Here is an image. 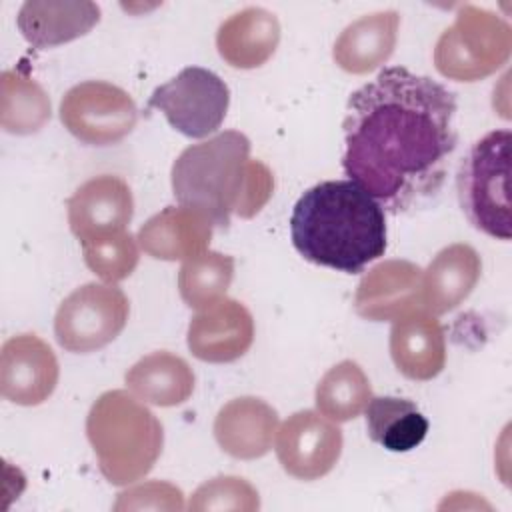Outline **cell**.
<instances>
[{
	"label": "cell",
	"instance_id": "7",
	"mask_svg": "<svg viewBox=\"0 0 512 512\" xmlns=\"http://www.w3.org/2000/svg\"><path fill=\"white\" fill-rule=\"evenodd\" d=\"M130 302L114 284H84L64 298L54 318L58 344L76 354H88L110 344L126 326Z\"/></svg>",
	"mask_w": 512,
	"mask_h": 512
},
{
	"label": "cell",
	"instance_id": "16",
	"mask_svg": "<svg viewBox=\"0 0 512 512\" xmlns=\"http://www.w3.org/2000/svg\"><path fill=\"white\" fill-rule=\"evenodd\" d=\"M278 412L264 400L240 396L224 404L214 420L218 446L238 460H254L272 448Z\"/></svg>",
	"mask_w": 512,
	"mask_h": 512
},
{
	"label": "cell",
	"instance_id": "4",
	"mask_svg": "<svg viewBox=\"0 0 512 512\" xmlns=\"http://www.w3.org/2000/svg\"><path fill=\"white\" fill-rule=\"evenodd\" d=\"M250 140L238 130L220 132L180 152L172 164V190L178 204L228 228L250 172Z\"/></svg>",
	"mask_w": 512,
	"mask_h": 512
},
{
	"label": "cell",
	"instance_id": "9",
	"mask_svg": "<svg viewBox=\"0 0 512 512\" xmlns=\"http://www.w3.org/2000/svg\"><path fill=\"white\" fill-rule=\"evenodd\" d=\"M60 120L76 140L88 146H110L134 130L138 108L120 86L86 80L62 96Z\"/></svg>",
	"mask_w": 512,
	"mask_h": 512
},
{
	"label": "cell",
	"instance_id": "25",
	"mask_svg": "<svg viewBox=\"0 0 512 512\" xmlns=\"http://www.w3.org/2000/svg\"><path fill=\"white\" fill-rule=\"evenodd\" d=\"M372 386L360 364L342 360L332 366L316 386V408L332 422L356 418L370 402Z\"/></svg>",
	"mask_w": 512,
	"mask_h": 512
},
{
	"label": "cell",
	"instance_id": "23",
	"mask_svg": "<svg viewBox=\"0 0 512 512\" xmlns=\"http://www.w3.org/2000/svg\"><path fill=\"white\" fill-rule=\"evenodd\" d=\"M364 410L370 440L390 452H408L426 438L428 420L406 398L372 396Z\"/></svg>",
	"mask_w": 512,
	"mask_h": 512
},
{
	"label": "cell",
	"instance_id": "24",
	"mask_svg": "<svg viewBox=\"0 0 512 512\" xmlns=\"http://www.w3.org/2000/svg\"><path fill=\"white\" fill-rule=\"evenodd\" d=\"M52 114L50 98L44 88L14 70L2 72L0 82V124L10 134H34Z\"/></svg>",
	"mask_w": 512,
	"mask_h": 512
},
{
	"label": "cell",
	"instance_id": "26",
	"mask_svg": "<svg viewBox=\"0 0 512 512\" xmlns=\"http://www.w3.org/2000/svg\"><path fill=\"white\" fill-rule=\"evenodd\" d=\"M234 278V258L214 250L190 256L178 272L180 298L188 308L202 310L224 298Z\"/></svg>",
	"mask_w": 512,
	"mask_h": 512
},
{
	"label": "cell",
	"instance_id": "10",
	"mask_svg": "<svg viewBox=\"0 0 512 512\" xmlns=\"http://www.w3.org/2000/svg\"><path fill=\"white\" fill-rule=\"evenodd\" d=\"M342 444V430L314 410L294 412L276 430L278 462L298 480L326 476L340 460Z\"/></svg>",
	"mask_w": 512,
	"mask_h": 512
},
{
	"label": "cell",
	"instance_id": "3",
	"mask_svg": "<svg viewBox=\"0 0 512 512\" xmlns=\"http://www.w3.org/2000/svg\"><path fill=\"white\" fill-rule=\"evenodd\" d=\"M86 436L102 476L114 486L144 478L164 446V430L154 412L128 390H108L86 416Z\"/></svg>",
	"mask_w": 512,
	"mask_h": 512
},
{
	"label": "cell",
	"instance_id": "6",
	"mask_svg": "<svg viewBox=\"0 0 512 512\" xmlns=\"http://www.w3.org/2000/svg\"><path fill=\"white\" fill-rule=\"evenodd\" d=\"M510 52V24L492 10L464 4L434 46V66L448 80L476 82L500 70Z\"/></svg>",
	"mask_w": 512,
	"mask_h": 512
},
{
	"label": "cell",
	"instance_id": "29",
	"mask_svg": "<svg viewBox=\"0 0 512 512\" xmlns=\"http://www.w3.org/2000/svg\"><path fill=\"white\" fill-rule=\"evenodd\" d=\"M114 510H184V494L170 482L150 480L120 492Z\"/></svg>",
	"mask_w": 512,
	"mask_h": 512
},
{
	"label": "cell",
	"instance_id": "12",
	"mask_svg": "<svg viewBox=\"0 0 512 512\" xmlns=\"http://www.w3.org/2000/svg\"><path fill=\"white\" fill-rule=\"evenodd\" d=\"M68 224L80 244L124 232L134 214L130 186L112 174L86 180L66 202Z\"/></svg>",
	"mask_w": 512,
	"mask_h": 512
},
{
	"label": "cell",
	"instance_id": "18",
	"mask_svg": "<svg viewBox=\"0 0 512 512\" xmlns=\"http://www.w3.org/2000/svg\"><path fill=\"white\" fill-rule=\"evenodd\" d=\"M482 260L468 244L442 248L426 270H422L420 306L432 316L452 312L474 290L480 280Z\"/></svg>",
	"mask_w": 512,
	"mask_h": 512
},
{
	"label": "cell",
	"instance_id": "27",
	"mask_svg": "<svg viewBox=\"0 0 512 512\" xmlns=\"http://www.w3.org/2000/svg\"><path fill=\"white\" fill-rule=\"evenodd\" d=\"M86 266L106 284L128 278L140 260L138 240L130 232H118L82 244Z\"/></svg>",
	"mask_w": 512,
	"mask_h": 512
},
{
	"label": "cell",
	"instance_id": "21",
	"mask_svg": "<svg viewBox=\"0 0 512 512\" xmlns=\"http://www.w3.org/2000/svg\"><path fill=\"white\" fill-rule=\"evenodd\" d=\"M400 28L396 10L366 14L348 24L334 42V62L350 74H368L394 52Z\"/></svg>",
	"mask_w": 512,
	"mask_h": 512
},
{
	"label": "cell",
	"instance_id": "22",
	"mask_svg": "<svg viewBox=\"0 0 512 512\" xmlns=\"http://www.w3.org/2000/svg\"><path fill=\"white\" fill-rule=\"evenodd\" d=\"M128 390L154 406H178L192 396L194 372L190 364L166 350L140 358L126 372Z\"/></svg>",
	"mask_w": 512,
	"mask_h": 512
},
{
	"label": "cell",
	"instance_id": "14",
	"mask_svg": "<svg viewBox=\"0 0 512 512\" xmlns=\"http://www.w3.org/2000/svg\"><path fill=\"white\" fill-rule=\"evenodd\" d=\"M422 268L408 260H384L370 268L354 294V310L372 322L396 320L422 308Z\"/></svg>",
	"mask_w": 512,
	"mask_h": 512
},
{
	"label": "cell",
	"instance_id": "2",
	"mask_svg": "<svg viewBox=\"0 0 512 512\" xmlns=\"http://www.w3.org/2000/svg\"><path fill=\"white\" fill-rule=\"evenodd\" d=\"M290 236L304 260L358 274L386 252L384 208L350 178L326 180L294 204Z\"/></svg>",
	"mask_w": 512,
	"mask_h": 512
},
{
	"label": "cell",
	"instance_id": "19",
	"mask_svg": "<svg viewBox=\"0 0 512 512\" xmlns=\"http://www.w3.org/2000/svg\"><path fill=\"white\" fill-rule=\"evenodd\" d=\"M280 42L278 18L260 6H248L226 18L216 32L220 58L232 68L250 70L266 64Z\"/></svg>",
	"mask_w": 512,
	"mask_h": 512
},
{
	"label": "cell",
	"instance_id": "17",
	"mask_svg": "<svg viewBox=\"0 0 512 512\" xmlns=\"http://www.w3.org/2000/svg\"><path fill=\"white\" fill-rule=\"evenodd\" d=\"M212 220L188 206H166L138 230L140 248L156 260H186L210 246Z\"/></svg>",
	"mask_w": 512,
	"mask_h": 512
},
{
	"label": "cell",
	"instance_id": "20",
	"mask_svg": "<svg viewBox=\"0 0 512 512\" xmlns=\"http://www.w3.org/2000/svg\"><path fill=\"white\" fill-rule=\"evenodd\" d=\"M100 20L94 2H40L28 0L20 6L16 24L28 44L38 50L52 48L88 34Z\"/></svg>",
	"mask_w": 512,
	"mask_h": 512
},
{
	"label": "cell",
	"instance_id": "8",
	"mask_svg": "<svg viewBox=\"0 0 512 512\" xmlns=\"http://www.w3.org/2000/svg\"><path fill=\"white\" fill-rule=\"evenodd\" d=\"M230 90L212 70L188 66L172 80L158 86L150 108H158L168 124L188 138H204L216 132L228 112Z\"/></svg>",
	"mask_w": 512,
	"mask_h": 512
},
{
	"label": "cell",
	"instance_id": "28",
	"mask_svg": "<svg viewBox=\"0 0 512 512\" xmlns=\"http://www.w3.org/2000/svg\"><path fill=\"white\" fill-rule=\"evenodd\" d=\"M188 508L194 512L206 510H240L254 512L260 508L258 490L240 476H216L200 484L190 496Z\"/></svg>",
	"mask_w": 512,
	"mask_h": 512
},
{
	"label": "cell",
	"instance_id": "1",
	"mask_svg": "<svg viewBox=\"0 0 512 512\" xmlns=\"http://www.w3.org/2000/svg\"><path fill=\"white\" fill-rule=\"evenodd\" d=\"M456 96L404 66L384 68L348 98L342 168L382 208L402 212L444 184L458 134Z\"/></svg>",
	"mask_w": 512,
	"mask_h": 512
},
{
	"label": "cell",
	"instance_id": "15",
	"mask_svg": "<svg viewBox=\"0 0 512 512\" xmlns=\"http://www.w3.org/2000/svg\"><path fill=\"white\" fill-rule=\"evenodd\" d=\"M390 356L398 372L410 380L436 378L446 364V338L436 316L416 308L392 320Z\"/></svg>",
	"mask_w": 512,
	"mask_h": 512
},
{
	"label": "cell",
	"instance_id": "13",
	"mask_svg": "<svg viewBox=\"0 0 512 512\" xmlns=\"http://www.w3.org/2000/svg\"><path fill=\"white\" fill-rule=\"evenodd\" d=\"M254 340L250 310L234 300L220 298L198 310L188 326V348L194 358L210 364H226L242 358Z\"/></svg>",
	"mask_w": 512,
	"mask_h": 512
},
{
	"label": "cell",
	"instance_id": "5",
	"mask_svg": "<svg viewBox=\"0 0 512 512\" xmlns=\"http://www.w3.org/2000/svg\"><path fill=\"white\" fill-rule=\"evenodd\" d=\"M510 130H492L472 144L456 174L462 212L474 228L510 240Z\"/></svg>",
	"mask_w": 512,
	"mask_h": 512
},
{
	"label": "cell",
	"instance_id": "11",
	"mask_svg": "<svg viewBox=\"0 0 512 512\" xmlns=\"http://www.w3.org/2000/svg\"><path fill=\"white\" fill-rule=\"evenodd\" d=\"M58 360L36 334H18L2 344L0 394L18 406H38L58 384Z\"/></svg>",
	"mask_w": 512,
	"mask_h": 512
}]
</instances>
